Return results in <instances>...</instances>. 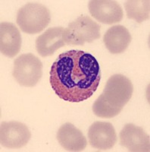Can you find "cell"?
Wrapping results in <instances>:
<instances>
[{"label": "cell", "mask_w": 150, "mask_h": 152, "mask_svg": "<svg viewBox=\"0 0 150 152\" xmlns=\"http://www.w3.org/2000/svg\"><path fill=\"white\" fill-rule=\"evenodd\" d=\"M89 10L97 21L106 24L120 22L124 16L121 6L113 0H91Z\"/></svg>", "instance_id": "9c48e42d"}, {"label": "cell", "mask_w": 150, "mask_h": 152, "mask_svg": "<svg viewBox=\"0 0 150 152\" xmlns=\"http://www.w3.org/2000/svg\"><path fill=\"white\" fill-rule=\"evenodd\" d=\"M132 37L128 29L123 25H114L109 28L103 37L105 47L112 54L124 53L130 43Z\"/></svg>", "instance_id": "4fadbf2b"}, {"label": "cell", "mask_w": 150, "mask_h": 152, "mask_svg": "<svg viewBox=\"0 0 150 152\" xmlns=\"http://www.w3.org/2000/svg\"><path fill=\"white\" fill-rule=\"evenodd\" d=\"M31 133L21 122H3L0 127V142L7 148H21L28 143Z\"/></svg>", "instance_id": "8992f818"}, {"label": "cell", "mask_w": 150, "mask_h": 152, "mask_svg": "<svg viewBox=\"0 0 150 152\" xmlns=\"http://www.w3.org/2000/svg\"><path fill=\"white\" fill-rule=\"evenodd\" d=\"M12 75L20 85L32 88L43 75V63L33 54H22L14 60Z\"/></svg>", "instance_id": "277c9868"}, {"label": "cell", "mask_w": 150, "mask_h": 152, "mask_svg": "<svg viewBox=\"0 0 150 152\" xmlns=\"http://www.w3.org/2000/svg\"><path fill=\"white\" fill-rule=\"evenodd\" d=\"M101 80L98 61L82 50H69L60 54L50 70V85L63 100L78 103L90 98Z\"/></svg>", "instance_id": "6da1fadb"}, {"label": "cell", "mask_w": 150, "mask_h": 152, "mask_svg": "<svg viewBox=\"0 0 150 152\" xmlns=\"http://www.w3.org/2000/svg\"><path fill=\"white\" fill-rule=\"evenodd\" d=\"M56 137L61 146L68 151H81L87 145L86 138L82 132L70 123L61 126Z\"/></svg>", "instance_id": "7c38bea8"}, {"label": "cell", "mask_w": 150, "mask_h": 152, "mask_svg": "<svg viewBox=\"0 0 150 152\" xmlns=\"http://www.w3.org/2000/svg\"><path fill=\"white\" fill-rule=\"evenodd\" d=\"M123 109L111 105L101 94L96 99L93 106V112L96 116L100 118H112L117 116Z\"/></svg>", "instance_id": "9a60e30c"}, {"label": "cell", "mask_w": 150, "mask_h": 152, "mask_svg": "<svg viewBox=\"0 0 150 152\" xmlns=\"http://www.w3.org/2000/svg\"><path fill=\"white\" fill-rule=\"evenodd\" d=\"M64 28L53 27L47 29L36 38V49L37 53L43 57L53 55L59 49L66 45L63 39Z\"/></svg>", "instance_id": "8fae6325"}, {"label": "cell", "mask_w": 150, "mask_h": 152, "mask_svg": "<svg viewBox=\"0 0 150 152\" xmlns=\"http://www.w3.org/2000/svg\"><path fill=\"white\" fill-rule=\"evenodd\" d=\"M120 144L132 152H149L150 137L143 129L134 124H127L119 134Z\"/></svg>", "instance_id": "52a82bcc"}, {"label": "cell", "mask_w": 150, "mask_h": 152, "mask_svg": "<svg viewBox=\"0 0 150 152\" xmlns=\"http://www.w3.org/2000/svg\"><path fill=\"white\" fill-rule=\"evenodd\" d=\"M133 92L130 80L123 75L116 74L109 78L102 94L111 105L123 109L130 100Z\"/></svg>", "instance_id": "5b68a950"}, {"label": "cell", "mask_w": 150, "mask_h": 152, "mask_svg": "<svg viewBox=\"0 0 150 152\" xmlns=\"http://www.w3.org/2000/svg\"><path fill=\"white\" fill-rule=\"evenodd\" d=\"M89 143L92 147L101 151L109 150L117 142V135L114 126L107 122L97 121L89 128Z\"/></svg>", "instance_id": "ba28073f"}, {"label": "cell", "mask_w": 150, "mask_h": 152, "mask_svg": "<svg viewBox=\"0 0 150 152\" xmlns=\"http://www.w3.org/2000/svg\"><path fill=\"white\" fill-rule=\"evenodd\" d=\"M149 0H128L125 3L127 16L136 22L142 23L149 18Z\"/></svg>", "instance_id": "5bb4252c"}, {"label": "cell", "mask_w": 150, "mask_h": 152, "mask_svg": "<svg viewBox=\"0 0 150 152\" xmlns=\"http://www.w3.org/2000/svg\"><path fill=\"white\" fill-rule=\"evenodd\" d=\"M21 33L14 24L2 22L0 24V51L5 56L13 58L21 48Z\"/></svg>", "instance_id": "30bf717a"}, {"label": "cell", "mask_w": 150, "mask_h": 152, "mask_svg": "<svg viewBox=\"0 0 150 152\" xmlns=\"http://www.w3.org/2000/svg\"><path fill=\"white\" fill-rule=\"evenodd\" d=\"M50 19V12L45 5L38 2H29L18 10L16 21L23 32L36 34L48 26Z\"/></svg>", "instance_id": "7a4b0ae2"}, {"label": "cell", "mask_w": 150, "mask_h": 152, "mask_svg": "<svg viewBox=\"0 0 150 152\" xmlns=\"http://www.w3.org/2000/svg\"><path fill=\"white\" fill-rule=\"evenodd\" d=\"M100 28L99 24L89 16H80L64 29L63 39L66 45L83 46L98 40L101 36Z\"/></svg>", "instance_id": "3957f363"}]
</instances>
